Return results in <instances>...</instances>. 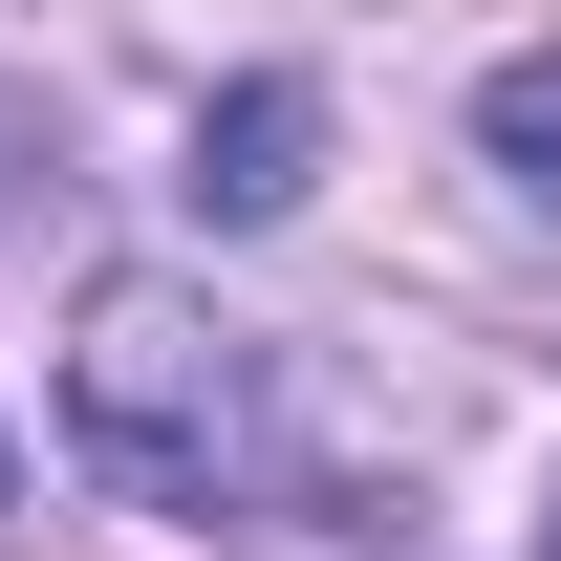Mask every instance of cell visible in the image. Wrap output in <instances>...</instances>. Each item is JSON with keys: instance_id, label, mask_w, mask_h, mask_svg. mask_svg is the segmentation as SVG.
Here are the masks:
<instances>
[{"instance_id": "obj_1", "label": "cell", "mask_w": 561, "mask_h": 561, "mask_svg": "<svg viewBox=\"0 0 561 561\" xmlns=\"http://www.w3.org/2000/svg\"><path fill=\"white\" fill-rule=\"evenodd\" d=\"M66 432H87L130 496H173V518H280V496H302L260 324H216V302H173V280H87V324H66Z\"/></svg>"}, {"instance_id": "obj_2", "label": "cell", "mask_w": 561, "mask_h": 561, "mask_svg": "<svg viewBox=\"0 0 561 561\" xmlns=\"http://www.w3.org/2000/svg\"><path fill=\"white\" fill-rule=\"evenodd\" d=\"M302 173H324V87H216L195 108V216H302Z\"/></svg>"}, {"instance_id": "obj_3", "label": "cell", "mask_w": 561, "mask_h": 561, "mask_svg": "<svg viewBox=\"0 0 561 561\" xmlns=\"http://www.w3.org/2000/svg\"><path fill=\"white\" fill-rule=\"evenodd\" d=\"M476 151H496V173L561 216V66H496V87H476Z\"/></svg>"}, {"instance_id": "obj_4", "label": "cell", "mask_w": 561, "mask_h": 561, "mask_svg": "<svg viewBox=\"0 0 561 561\" xmlns=\"http://www.w3.org/2000/svg\"><path fill=\"white\" fill-rule=\"evenodd\" d=\"M22 173H66V130H44V108L0 87V216H22Z\"/></svg>"}, {"instance_id": "obj_5", "label": "cell", "mask_w": 561, "mask_h": 561, "mask_svg": "<svg viewBox=\"0 0 561 561\" xmlns=\"http://www.w3.org/2000/svg\"><path fill=\"white\" fill-rule=\"evenodd\" d=\"M540 561H561V496H540Z\"/></svg>"}]
</instances>
